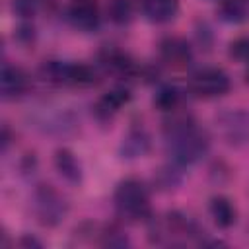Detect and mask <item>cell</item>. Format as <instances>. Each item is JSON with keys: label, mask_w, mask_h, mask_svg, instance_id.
I'll list each match as a JSON object with an SVG mask.
<instances>
[{"label": "cell", "mask_w": 249, "mask_h": 249, "mask_svg": "<svg viewBox=\"0 0 249 249\" xmlns=\"http://www.w3.org/2000/svg\"><path fill=\"white\" fill-rule=\"evenodd\" d=\"M204 230L198 228V224L189 218L187 214L179 210H171L160 218H150V241L158 245H187L196 243L204 245Z\"/></svg>", "instance_id": "7a4b0ae2"}, {"label": "cell", "mask_w": 249, "mask_h": 249, "mask_svg": "<svg viewBox=\"0 0 249 249\" xmlns=\"http://www.w3.org/2000/svg\"><path fill=\"white\" fill-rule=\"evenodd\" d=\"M54 167L60 173V177L66 179L68 183L78 185L82 181V165L68 148H58L54 152Z\"/></svg>", "instance_id": "5bb4252c"}, {"label": "cell", "mask_w": 249, "mask_h": 249, "mask_svg": "<svg viewBox=\"0 0 249 249\" xmlns=\"http://www.w3.org/2000/svg\"><path fill=\"white\" fill-rule=\"evenodd\" d=\"M247 80H249V70H247Z\"/></svg>", "instance_id": "603a6c76"}, {"label": "cell", "mask_w": 249, "mask_h": 249, "mask_svg": "<svg viewBox=\"0 0 249 249\" xmlns=\"http://www.w3.org/2000/svg\"><path fill=\"white\" fill-rule=\"evenodd\" d=\"M41 74L49 84L62 88H86L97 82V72L84 62L49 60L41 66Z\"/></svg>", "instance_id": "277c9868"}, {"label": "cell", "mask_w": 249, "mask_h": 249, "mask_svg": "<svg viewBox=\"0 0 249 249\" xmlns=\"http://www.w3.org/2000/svg\"><path fill=\"white\" fill-rule=\"evenodd\" d=\"M130 101V91L124 88V86H119V88H113L111 91H107L105 95H101L93 107L95 115L99 121H111L119 109L123 105H126Z\"/></svg>", "instance_id": "7c38bea8"}, {"label": "cell", "mask_w": 249, "mask_h": 249, "mask_svg": "<svg viewBox=\"0 0 249 249\" xmlns=\"http://www.w3.org/2000/svg\"><path fill=\"white\" fill-rule=\"evenodd\" d=\"M66 16L72 27L84 33H93L101 25V14L95 0H72Z\"/></svg>", "instance_id": "ba28073f"}, {"label": "cell", "mask_w": 249, "mask_h": 249, "mask_svg": "<svg viewBox=\"0 0 249 249\" xmlns=\"http://www.w3.org/2000/svg\"><path fill=\"white\" fill-rule=\"evenodd\" d=\"M33 214L41 226L54 228L68 214V200L53 185H39L33 191Z\"/></svg>", "instance_id": "5b68a950"}, {"label": "cell", "mask_w": 249, "mask_h": 249, "mask_svg": "<svg viewBox=\"0 0 249 249\" xmlns=\"http://www.w3.org/2000/svg\"><path fill=\"white\" fill-rule=\"evenodd\" d=\"M163 138L171 163L179 167L198 163L210 150L208 132L191 115L171 117L163 126Z\"/></svg>", "instance_id": "6da1fadb"}, {"label": "cell", "mask_w": 249, "mask_h": 249, "mask_svg": "<svg viewBox=\"0 0 249 249\" xmlns=\"http://www.w3.org/2000/svg\"><path fill=\"white\" fill-rule=\"evenodd\" d=\"M19 243L21 245H27V247H41V241H37L35 237H29V235H23L19 239Z\"/></svg>", "instance_id": "7402d4cb"}, {"label": "cell", "mask_w": 249, "mask_h": 249, "mask_svg": "<svg viewBox=\"0 0 249 249\" xmlns=\"http://www.w3.org/2000/svg\"><path fill=\"white\" fill-rule=\"evenodd\" d=\"M231 80L230 76L216 66H204L191 74L189 78V91L200 99H214L222 97L230 91Z\"/></svg>", "instance_id": "8992f818"}, {"label": "cell", "mask_w": 249, "mask_h": 249, "mask_svg": "<svg viewBox=\"0 0 249 249\" xmlns=\"http://www.w3.org/2000/svg\"><path fill=\"white\" fill-rule=\"evenodd\" d=\"M160 60L173 70H183L193 60V49L183 37H165L160 43Z\"/></svg>", "instance_id": "9c48e42d"}, {"label": "cell", "mask_w": 249, "mask_h": 249, "mask_svg": "<svg viewBox=\"0 0 249 249\" xmlns=\"http://www.w3.org/2000/svg\"><path fill=\"white\" fill-rule=\"evenodd\" d=\"M99 66L107 72V74H113L117 78H132L136 76L138 72V66L136 62L123 51L119 49H105L101 54H99Z\"/></svg>", "instance_id": "30bf717a"}, {"label": "cell", "mask_w": 249, "mask_h": 249, "mask_svg": "<svg viewBox=\"0 0 249 249\" xmlns=\"http://www.w3.org/2000/svg\"><path fill=\"white\" fill-rule=\"evenodd\" d=\"M109 16L119 25L128 23L132 19V0H111L109 2Z\"/></svg>", "instance_id": "d6986e66"}, {"label": "cell", "mask_w": 249, "mask_h": 249, "mask_svg": "<svg viewBox=\"0 0 249 249\" xmlns=\"http://www.w3.org/2000/svg\"><path fill=\"white\" fill-rule=\"evenodd\" d=\"M29 89V76L16 64H4L0 74V91L4 99H18Z\"/></svg>", "instance_id": "8fae6325"}, {"label": "cell", "mask_w": 249, "mask_h": 249, "mask_svg": "<svg viewBox=\"0 0 249 249\" xmlns=\"http://www.w3.org/2000/svg\"><path fill=\"white\" fill-rule=\"evenodd\" d=\"M101 237H103L101 243L103 245H109V247H124V245H128V237L124 235V231L119 230V228H115V226L105 228L101 231Z\"/></svg>", "instance_id": "44dd1931"}, {"label": "cell", "mask_w": 249, "mask_h": 249, "mask_svg": "<svg viewBox=\"0 0 249 249\" xmlns=\"http://www.w3.org/2000/svg\"><path fill=\"white\" fill-rule=\"evenodd\" d=\"M142 14L152 23H167L179 12V0H140Z\"/></svg>", "instance_id": "4fadbf2b"}, {"label": "cell", "mask_w": 249, "mask_h": 249, "mask_svg": "<svg viewBox=\"0 0 249 249\" xmlns=\"http://www.w3.org/2000/svg\"><path fill=\"white\" fill-rule=\"evenodd\" d=\"M113 204L117 214L126 222H144L152 218L150 193L138 179H123L113 193Z\"/></svg>", "instance_id": "3957f363"}, {"label": "cell", "mask_w": 249, "mask_h": 249, "mask_svg": "<svg viewBox=\"0 0 249 249\" xmlns=\"http://www.w3.org/2000/svg\"><path fill=\"white\" fill-rule=\"evenodd\" d=\"M230 56L249 64V35H241L230 43Z\"/></svg>", "instance_id": "ffe728a7"}, {"label": "cell", "mask_w": 249, "mask_h": 249, "mask_svg": "<svg viewBox=\"0 0 249 249\" xmlns=\"http://www.w3.org/2000/svg\"><path fill=\"white\" fill-rule=\"evenodd\" d=\"M222 136L231 146H241L249 142V111L228 109L216 117Z\"/></svg>", "instance_id": "52a82bcc"}, {"label": "cell", "mask_w": 249, "mask_h": 249, "mask_svg": "<svg viewBox=\"0 0 249 249\" xmlns=\"http://www.w3.org/2000/svg\"><path fill=\"white\" fill-rule=\"evenodd\" d=\"M218 18L226 23H243L249 18V0H220Z\"/></svg>", "instance_id": "e0dca14e"}, {"label": "cell", "mask_w": 249, "mask_h": 249, "mask_svg": "<svg viewBox=\"0 0 249 249\" xmlns=\"http://www.w3.org/2000/svg\"><path fill=\"white\" fill-rule=\"evenodd\" d=\"M208 210H210V216H212V220H214V224L218 228H224V230L231 228L235 224V220H237V210H235L233 202L228 196H222V195L214 196L210 200Z\"/></svg>", "instance_id": "2e32d148"}, {"label": "cell", "mask_w": 249, "mask_h": 249, "mask_svg": "<svg viewBox=\"0 0 249 249\" xmlns=\"http://www.w3.org/2000/svg\"><path fill=\"white\" fill-rule=\"evenodd\" d=\"M148 150H150V136L144 128H130L128 134L123 138L121 154L126 160L142 158L144 154H148Z\"/></svg>", "instance_id": "9a60e30c"}, {"label": "cell", "mask_w": 249, "mask_h": 249, "mask_svg": "<svg viewBox=\"0 0 249 249\" xmlns=\"http://www.w3.org/2000/svg\"><path fill=\"white\" fill-rule=\"evenodd\" d=\"M181 101H183L181 89H179L177 86H171V84L161 86V88L156 91V95H154V105H156L160 111H165V113L177 111V107L181 105Z\"/></svg>", "instance_id": "ac0fdd59"}]
</instances>
